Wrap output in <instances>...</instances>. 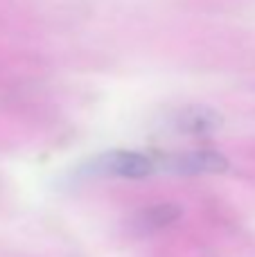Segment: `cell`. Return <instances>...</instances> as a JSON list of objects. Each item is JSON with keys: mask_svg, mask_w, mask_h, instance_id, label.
Segmentation results:
<instances>
[{"mask_svg": "<svg viewBox=\"0 0 255 257\" xmlns=\"http://www.w3.org/2000/svg\"><path fill=\"white\" fill-rule=\"evenodd\" d=\"M93 169L102 176L124 178V181H145L158 174V158L136 149H113L97 156Z\"/></svg>", "mask_w": 255, "mask_h": 257, "instance_id": "cell-1", "label": "cell"}, {"mask_svg": "<svg viewBox=\"0 0 255 257\" xmlns=\"http://www.w3.org/2000/svg\"><path fill=\"white\" fill-rule=\"evenodd\" d=\"M228 169H230L228 156L215 149H188L158 160V172H167V174H174V176L226 174Z\"/></svg>", "mask_w": 255, "mask_h": 257, "instance_id": "cell-2", "label": "cell"}, {"mask_svg": "<svg viewBox=\"0 0 255 257\" xmlns=\"http://www.w3.org/2000/svg\"><path fill=\"white\" fill-rule=\"evenodd\" d=\"M170 126L181 136L206 138L221 126V115L208 106H185L174 111L170 117Z\"/></svg>", "mask_w": 255, "mask_h": 257, "instance_id": "cell-3", "label": "cell"}, {"mask_svg": "<svg viewBox=\"0 0 255 257\" xmlns=\"http://www.w3.org/2000/svg\"><path fill=\"white\" fill-rule=\"evenodd\" d=\"M181 217H183L181 205L154 203V205H147V208H140L138 212H134V217L129 219V230L138 237L154 235V232H161L165 228L174 226Z\"/></svg>", "mask_w": 255, "mask_h": 257, "instance_id": "cell-4", "label": "cell"}]
</instances>
